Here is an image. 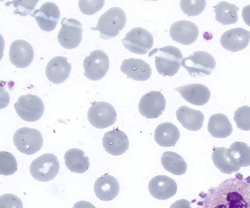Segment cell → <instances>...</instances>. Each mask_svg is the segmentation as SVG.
Instances as JSON below:
<instances>
[{"instance_id":"30bf717a","label":"cell","mask_w":250,"mask_h":208,"mask_svg":"<svg viewBox=\"0 0 250 208\" xmlns=\"http://www.w3.org/2000/svg\"><path fill=\"white\" fill-rule=\"evenodd\" d=\"M83 67V74L87 78L93 81L98 80L104 77L107 72L109 60L105 53L95 50L85 57Z\"/></svg>"},{"instance_id":"484cf974","label":"cell","mask_w":250,"mask_h":208,"mask_svg":"<svg viewBox=\"0 0 250 208\" xmlns=\"http://www.w3.org/2000/svg\"><path fill=\"white\" fill-rule=\"evenodd\" d=\"M208 131L214 137L224 138L231 134L232 126L226 115L219 113L209 117Z\"/></svg>"},{"instance_id":"4dcf8cb0","label":"cell","mask_w":250,"mask_h":208,"mask_svg":"<svg viewBox=\"0 0 250 208\" xmlns=\"http://www.w3.org/2000/svg\"><path fill=\"white\" fill-rule=\"evenodd\" d=\"M18 164L15 156L6 151H0V173L3 175H10L17 170Z\"/></svg>"},{"instance_id":"d6a6232c","label":"cell","mask_w":250,"mask_h":208,"mask_svg":"<svg viewBox=\"0 0 250 208\" xmlns=\"http://www.w3.org/2000/svg\"><path fill=\"white\" fill-rule=\"evenodd\" d=\"M38 1V0H16L6 2L5 6L12 5L15 8L14 14L25 16L32 14Z\"/></svg>"},{"instance_id":"836d02e7","label":"cell","mask_w":250,"mask_h":208,"mask_svg":"<svg viewBox=\"0 0 250 208\" xmlns=\"http://www.w3.org/2000/svg\"><path fill=\"white\" fill-rule=\"evenodd\" d=\"M233 119L237 128L243 131H250V107H239L234 112Z\"/></svg>"},{"instance_id":"5bb4252c","label":"cell","mask_w":250,"mask_h":208,"mask_svg":"<svg viewBox=\"0 0 250 208\" xmlns=\"http://www.w3.org/2000/svg\"><path fill=\"white\" fill-rule=\"evenodd\" d=\"M9 56L11 62L16 67L26 68L33 60L34 50L26 41L16 40L10 46Z\"/></svg>"},{"instance_id":"7a4b0ae2","label":"cell","mask_w":250,"mask_h":208,"mask_svg":"<svg viewBox=\"0 0 250 208\" xmlns=\"http://www.w3.org/2000/svg\"><path fill=\"white\" fill-rule=\"evenodd\" d=\"M155 56L156 70L163 76H171L178 71L183 60L181 51L173 46L155 48L148 54V57Z\"/></svg>"},{"instance_id":"ba28073f","label":"cell","mask_w":250,"mask_h":208,"mask_svg":"<svg viewBox=\"0 0 250 208\" xmlns=\"http://www.w3.org/2000/svg\"><path fill=\"white\" fill-rule=\"evenodd\" d=\"M89 123L98 129H104L112 125L116 121L117 113L114 107L104 101H94L87 112Z\"/></svg>"},{"instance_id":"ffe728a7","label":"cell","mask_w":250,"mask_h":208,"mask_svg":"<svg viewBox=\"0 0 250 208\" xmlns=\"http://www.w3.org/2000/svg\"><path fill=\"white\" fill-rule=\"evenodd\" d=\"M182 97L188 103L202 106L209 100L210 92L205 85L199 83L189 84L174 88Z\"/></svg>"},{"instance_id":"9c48e42d","label":"cell","mask_w":250,"mask_h":208,"mask_svg":"<svg viewBox=\"0 0 250 208\" xmlns=\"http://www.w3.org/2000/svg\"><path fill=\"white\" fill-rule=\"evenodd\" d=\"M122 42L124 46L131 52L144 55L152 48L153 38L151 33L146 29L135 27L126 34Z\"/></svg>"},{"instance_id":"ac0fdd59","label":"cell","mask_w":250,"mask_h":208,"mask_svg":"<svg viewBox=\"0 0 250 208\" xmlns=\"http://www.w3.org/2000/svg\"><path fill=\"white\" fill-rule=\"evenodd\" d=\"M71 70V64L67 62V58L59 56L52 58L48 62L45 75L50 82L60 84L68 77Z\"/></svg>"},{"instance_id":"4fadbf2b","label":"cell","mask_w":250,"mask_h":208,"mask_svg":"<svg viewBox=\"0 0 250 208\" xmlns=\"http://www.w3.org/2000/svg\"><path fill=\"white\" fill-rule=\"evenodd\" d=\"M31 16L35 18L42 30L49 32L56 28L60 19V12L55 3L46 2L40 9L34 11Z\"/></svg>"},{"instance_id":"8fae6325","label":"cell","mask_w":250,"mask_h":208,"mask_svg":"<svg viewBox=\"0 0 250 208\" xmlns=\"http://www.w3.org/2000/svg\"><path fill=\"white\" fill-rule=\"evenodd\" d=\"M62 27L58 34L59 43L67 49H74L81 42L83 27L81 22L74 19L63 18Z\"/></svg>"},{"instance_id":"3957f363","label":"cell","mask_w":250,"mask_h":208,"mask_svg":"<svg viewBox=\"0 0 250 208\" xmlns=\"http://www.w3.org/2000/svg\"><path fill=\"white\" fill-rule=\"evenodd\" d=\"M126 21L125 13L123 9L113 7L99 19L96 27L90 29L100 31V38L109 39L117 36L125 27Z\"/></svg>"},{"instance_id":"1f68e13d","label":"cell","mask_w":250,"mask_h":208,"mask_svg":"<svg viewBox=\"0 0 250 208\" xmlns=\"http://www.w3.org/2000/svg\"><path fill=\"white\" fill-rule=\"evenodd\" d=\"M180 6L182 11L188 16L200 14L205 9L206 1L205 0H182Z\"/></svg>"},{"instance_id":"f35d334b","label":"cell","mask_w":250,"mask_h":208,"mask_svg":"<svg viewBox=\"0 0 250 208\" xmlns=\"http://www.w3.org/2000/svg\"><path fill=\"white\" fill-rule=\"evenodd\" d=\"M72 208H96L95 206L88 201L81 200L74 204Z\"/></svg>"},{"instance_id":"6da1fadb","label":"cell","mask_w":250,"mask_h":208,"mask_svg":"<svg viewBox=\"0 0 250 208\" xmlns=\"http://www.w3.org/2000/svg\"><path fill=\"white\" fill-rule=\"evenodd\" d=\"M229 178L207 192H201L197 208H250V176L240 173Z\"/></svg>"},{"instance_id":"7c38bea8","label":"cell","mask_w":250,"mask_h":208,"mask_svg":"<svg viewBox=\"0 0 250 208\" xmlns=\"http://www.w3.org/2000/svg\"><path fill=\"white\" fill-rule=\"evenodd\" d=\"M166 99L159 91H152L145 94L140 99L138 109L141 115L147 118L159 117L165 110Z\"/></svg>"},{"instance_id":"cb8c5ba5","label":"cell","mask_w":250,"mask_h":208,"mask_svg":"<svg viewBox=\"0 0 250 208\" xmlns=\"http://www.w3.org/2000/svg\"><path fill=\"white\" fill-rule=\"evenodd\" d=\"M180 136V133L178 128L168 122L159 124L155 130L154 134L156 142L164 147L175 146Z\"/></svg>"},{"instance_id":"2e32d148","label":"cell","mask_w":250,"mask_h":208,"mask_svg":"<svg viewBox=\"0 0 250 208\" xmlns=\"http://www.w3.org/2000/svg\"><path fill=\"white\" fill-rule=\"evenodd\" d=\"M148 190L155 199L163 200L168 199L176 193L177 185L175 180L164 175L153 177L148 185Z\"/></svg>"},{"instance_id":"277c9868","label":"cell","mask_w":250,"mask_h":208,"mask_svg":"<svg viewBox=\"0 0 250 208\" xmlns=\"http://www.w3.org/2000/svg\"><path fill=\"white\" fill-rule=\"evenodd\" d=\"M60 170L59 161L56 155L46 153L33 160L30 166V173L36 180L47 182L53 179Z\"/></svg>"},{"instance_id":"d4e9b609","label":"cell","mask_w":250,"mask_h":208,"mask_svg":"<svg viewBox=\"0 0 250 208\" xmlns=\"http://www.w3.org/2000/svg\"><path fill=\"white\" fill-rule=\"evenodd\" d=\"M64 163L68 170L76 173H83L89 167V161L85 152L81 149L68 150L64 155Z\"/></svg>"},{"instance_id":"f546056e","label":"cell","mask_w":250,"mask_h":208,"mask_svg":"<svg viewBox=\"0 0 250 208\" xmlns=\"http://www.w3.org/2000/svg\"><path fill=\"white\" fill-rule=\"evenodd\" d=\"M214 11L216 20L223 25L235 23L238 21V8L235 4L221 1L214 7Z\"/></svg>"},{"instance_id":"7402d4cb","label":"cell","mask_w":250,"mask_h":208,"mask_svg":"<svg viewBox=\"0 0 250 208\" xmlns=\"http://www.w3.org/2000/svg\"><path fill=\"white\" fill-rule=\"evenodd\" d=\"M119 189V183L117 179L107 173L98 178L94 185L95 195L98 199L104 201L115 198Z\"/></svg>"},{"instance_id":"83f0119b","label":"cell","mask_w":250,"mask_h":208,"mask_svg":"<svg viewBox=\"0 0 250 208\" xmlns=\"http://www.w3.org/2000/svg\"><path fill=\"white\" fill-rule=\"evenodd\" d=\"M232 162L239 167L250 166V147L243 142L235 141L228 149Z\"/></svg>"},{"instance_id":"d6986e66","label":"cell","mask_w":250,"mask_h":208,"mask_svg":"<svg viewBox=\"0 0 250 208\" xmlns=\"http://www.w3.org/2000/svg\"><path fill=\"white\" fill-rule=\"evenodd\" d=\"M103 146L109 154L118 156L128 149L129 140L124 132L118 129H114L104 133Z\"/></svg>"},{"instance_id":"9a60e30c","label":"cell","mask_w":250,"mask_h":208,"mask_svg":"<svg viewBox=\"0 0 250 208\" xmlns=\"http://www.w3.org/2000/svg\"><path fill=\"white\" fill-rule=\"evenodd\" d=\"M171 38L183 45H189L197 39L199 35V29L192 22L181 20L174 22L169 29Z\"/></svg>"},{"instance_id":"d590c367","label":"cell","mask_w":250,"mask_h":208,"mask_svg":"<svg viewBox=\"0 0 250 208\" xmlns=\"http://www.w3.org/2000/svg\"><path fill=\"white\" fill-rule=\"evenodd\" d=\"M0 208H23L21 200L17 196L4 194L0 197Z\"/></svg>"},{"instance_id":"8992f818","label":"cell","mask_w":250,"mask_h":208,"mask_svg":"<svg viewBox=\"0 0 250 208\" xmlns=\"http://www.w3.org/2000/svg\"><path fill=\"white\" fill-rule=\"evenodd\" d=\"M41 132L36 129L22 127L18 129L13 136V142L17 150L26 155L38 152L43 145Z\"/></svg>"},{"instance_id":"52a82bcc","label":"cell","mask_w":250,"mask_h":208,"mask_svg":"<svg viewBox=\"0 0 250 208\" xmlns=\"http://www.w3.org/2000/svg\"><path fill=\"white\" fill-rule=\"evenodd\" d=\"M14 108L17 114L27 122L38 120L44 110L42 100L38 96L31 94L21 95L15 103Z\"/></svg>"},{"instance_id":"5b68a950","label":"cell","mask_w":250,"mask_h":208,"mask_svg":"<svg viewBox=\"0 0 250 208\" xmlns=\"http://www.w3.org/2000/svg\"><path fill=\"white\" fill-rule=\"evenodd\" d=\"M181 64L191 76L197 77L209 75L215 68L216 61L208 53L199 51L183 58Z\"/></svg>"},{"instance_id":"f1b7e54d","label":"cell","mask_w":250,"mask_h":208,"mask_svg":"<svg viewBox=\"0 0 250 208\" xmlns=\"http://www.w3.org/2000/svg\"><path fill=\"white\" fill-rule=\"evenodd\" d=\"M161 161L164 168L174 175H181L187 171L186 161L181 155L175 152H164L161 156Z\"/></svg>"},{"instance_id":"74e56055","label":"cell","mask_w":250,"mask_h":208,"mask_svg":"<svg viewBox=\"0 0 250 208\" xmlns=\"http://www.w3.org/2000/svg\"><path fill=\"white\" fill-rule=\"evenodd\" d=\"M242 16L246 24L250 26V5H248L243 8Z\"/></svg>"},{"instance_id":"4316f807","label":"cell","mask_w":250,"mask_h":208,"mask_svg":"<svg viewBox=\"0 0 250 208\" xmlns=\"http://www.w3.org/2000/svg\"><path fill=\"white\" fill-rule=\"evenodd\" d=\"M228 149L225 147H213L212 160L215 167L222 173L232 174L237 172L240 167L234 165L227 153Z\"/></svg>"},{"instance_id":"e0dca14e","label":"cell","mask_w":250,"mask_h":208,"mask_svg":"<svg viewBox=\"0 0 250 208\" xmlns=\"http://www.w3.org/2000/svg\"><path fill=\"white\" fill-rule=\"evenodd\" d=\"M250 32L242 28L230 29L223 34L220 43L225 49L236 52L245 48L249 43Z\"/></svg>"},{"instance_id":"44dd1931","label":"cell","mask_w":250,"mask_h":208,"mask_svg":"<svg viewBox=\"0 0 250 208\" xmlns=\"http://www.w3.org/2000/svg\"><path fill=\"white\" fill-rule=\"evenodd\" d=\"M120 70L130 78L144 81L148 79L151 75L150 65L140 58H129L122 62Z\"/></svg>"},{"instance_id":"8d00e7d4","label":"cell","mask_w":250,"mask_h":208,"mask_svg":"<svg viewBox=\"0 0 250 208\" xmlns=\"http://www.w3.org/2000/svg\"><path fill=\"white\" fill-rule=\"evenodd\" d=\"M169 208H192L191 203L184 199H180L172 204Z\"/></svg>"},{"instance_id":"603a6c76","label":"cell","mask_w":250,"mask_h":208,"mask_svg":"<svg viewBox=\"0 0 250 208\" xmlns=\"http://www.w3.org/2000/svg\"><path fill=\"white\" fill-rule=\"evenodd\" d=\"M176 115L182 125L189 131H198L202 127L205 116L200 111L182 106L176 111Z\"/></svg>"},{"instance_id":"e575fe53","label":"cell","mask_w":250,"mask_h":208,"mask_svg":"<svg viewBox=\"0 0 250 208\" xmlns=\"http://www.w3.org/2000/svg\"><path fill=\"white\" fill-rule=\"evenodd\" d=\"M104 4V0H80L79 1V7L82 13L91 15L100 10Z\"/></svg>"}]
</instances>
